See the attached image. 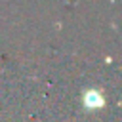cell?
Wrapping results in <instances>:
<instances>
[{"mask_svg": "<svg viewBox=\"0 0 122 122\" xmlns=\"http://www.w3.org/2000/svg\"><path fill=\"white\" fill-rule=\"evenodd\" d=\"M86 105H88L90 109H92V107L97 109V107L103 105V97H101L97 92H88V93H86Z\"/></svg>", "mask_w": 122, "mask_h": 122, "instance_id": "cell-1", "label": "cell"}]
</instances>
